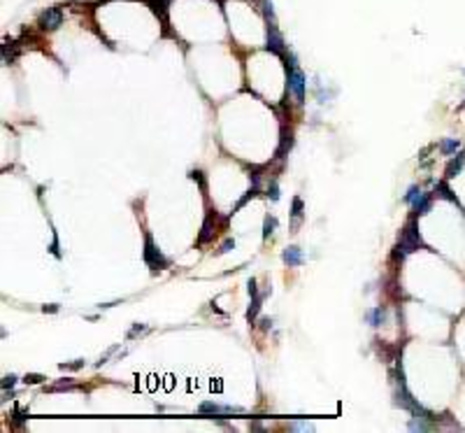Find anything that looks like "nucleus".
Masks as SVG:
<instances>
[{"label": "nucleus", "mask_w": 465, "mask_h": 433, "mask_svg": "<svg viewBox=\"0 0 465 433\" xmlns=\"http://www.w3.org/2000/svg\"><path fill=\"white\" fill-rule=\"evenodd\" d=\"M198 412H202V415H207V412H212V415H230V412H242V407L217 405V403H200Z\"/></svg>", "instance_id": "nucleus-6"}, {"label": "nucleus", "mask_w": 465, "mask_h": 433, "mask_svg": "<svg viewBox=\"0 0 465 433\" xmlns=\"http://www.w3.org/2000/svg\"><path fill=\"white\" fill-rule=\"evenodd\" d=\"M44 312H56V310H58V305H44Z\"/></svg>", "instance_id": "nucleus-23"}, {"label": "nucleus", "mask_w": 465, "mask_h": 433, "mask_svg": "<svg viewBox=\"0 0 465 433\" xmlns=\"http://www.w3.org/2000/svg\"><path fill=\"white\" fill-rule=\"evenodd\" d=\"M428 207H430V201L426 198V196H421V198L414 203V210H416L419 214H426V212H428Z\"/></svg>", "instance_id": "nucleus-12"}, {"label": "nucleus", "mask_w": 465, "mask_h": 433, "mask_svg": "<svg viewBox=\"0 0 465 433\" xmlns=\"http://www.w3.org/2000/svg\"><path fill=\"white\" fill-rule=\"evenodd\" d=\"M14 56H17V49H14V47L9 49V44H5V47H2V61H5V65H9V63L14 61Z\"/></svg>", "instance_id": "nucleus-15"}, {"label": "nucleus", "mask_w": 465, "mask_h": 433, "mask_svg": "<svg viewBox=\"0 0 465 433\" xmlns=\"http://www.w3.org/2000/svg\"><path fill=\"white\" fill-rule=\"evenodd\" d=\"M281 259H284V263L286 265H300L302 263V249L300 247H286L284 249V254H281Z\"/></svg>", "instance_id": "nucleus-7"}, {"label": "nucleus", "mask_w": 465, "mask_h": 433, "mask_svg": "<svg viewBox=\"0 0 465 433\" xmlns=\"http://www.w3.org/2000/svg\"><path fill=\"white\" fill-rule=\"evenodd\" d=\"M82 366H84V361H82V359H79V361H75V363H61L63 371H65V368H68V371H77V368H82Z\"/></svg>", "instance_id": "nucleus-18"}, {"label": "nucleus", "mask_w": 465, "mask_h": 433, "mask_svg": "<svg viewBox=\"0 0 465 433\" xmlns=\"http://www.w3.org/2000/svg\"><path fill=\"white\" fill-rule=\"evenodd\" d=\"M384 317H386V315H384V310H382V308H372V310H368V312H365V321H368V324H372V326H379V324L384 321Z\"/></svg>", "instance_id": "nucleus-8"}, {"label": "nucleus", "mask_w": 465, "mask_h": 433, "mask_svg": "<svg viewBox=\"0 0 465 433\" xmlns=\"http://www.w3.org/2000/svg\"><path fill=\"white\" fill-rule=\"evenodd\" d=\"M17 382V375H7V377H2V389H7V387H12Z\"/></svg>", "instance_id": "nucleus-19"}, {"label": "nucleus", "mask_w": 465, "mask_h": 433, "mask_svg": "<svg viewBox=\"0 0 465 433\" xmlns=\"http://www.w3.org/2000/svg\"><path fill=\"white\" fill-rule=\"evenodd\" d=\"M142 331H147V326H144V324H137V326H133V331H131V333H128V338L137 336V333H142Z\"/></svg>", "instance_id": "nucleus-20"}, {"label": "nucleus", "mask_w": 465, "mask_h": 433, "mask_svg": "<svg viewBox=\"0 0 465 433\" xmlns=\"http://www.w3.org/2000/svg\"><path fill=\"white\" fill-rule=\"evenodd\" d=\"M258 310H261V296L256 293L254 296V303H251V308H249V312H246V319H249V324L256 319V315H258Z\"/></svg>", "instance_id": "nucleus-11"}, {"label": "nucleus", "mask_w": 465, "mask_h": 433, "mask_svg": "<svg viewBox=\"0 0 465 433\" xmlns=\"http://www.w3.org/2000/svg\"><path fill=\"white\" fill-rule=\"evenodd\" d=\"M214 235V217H207L205 219V226H202V233H200V242H207V240Z\"/></svg>", "instance_id": "nucleus-9"}, {"label": "nucleus", "mask_w": 465, "mask_h": 433, "mask_svg": "<svg viewBox=\"0 0 465 433\" xmlns=\"http://www.w3.org/2000/svg\"><path fill=\"white\" fill-rule=\"evenodd\" d=\"M144 261H147V265H149L151 270H158V268H165L167 265V259L154 245V238H151L149 233L144 235Z\"/></svg>", "instance_id": "nucleus-1"}, {"label": "nucleus", "mask_w": 465, "mask_h": 433, "mask_svg": "<svg viewBox=\"0 0 465 433\" xmlns=\"http://www.w3.org/2000/svg\"><path fill=\"white\" fill-rule=\"evenodd\" d=\"M61 24H63V12L58 7H49L40 14V28H44V30H54Z\"/></svg>", "instance_id": "nucleus-4"}, {"label": "nucleus", "mask_w": 465, "mask_h": 433, "mask_svg": "<svg viewBox=\"0 0 465 433\" xmlns=\"http://www.w3.org/2000/svg\"><path fill=\"white\" fill-rule=\"evenodd\" d=\"M26 382L35 384V382H42V375H26Z\"/></svg>", "instance_id": "nucleus-22"}, {"label": "nucleus", "mask_w": 465, "mask_h": 433, "mask_svg": "<svg viewBox=\"0 0 465 433\" xmlns=\"http://www.w3.org/2000/svg\"><path fill=\"white\" fill-rule=\"evenodd\" d=\"M305 72L300 70L296 63H291L289 65V87L291 91L296 93V98H298V103H302L305 100Z\"/></svg>", "instance_id": "nucleus-2"}, {"label": "nucleus", "mask_w": 465, "mask_h": 433, "mask_svg": "<svg viewBox=\"0 0 465 433\" xmlns=\"http://www.w3.org/2000/svg\"><path fill=\"white\" fill-rule=\"evenodd\" d=\"M461 166H463V156H458V161H451L447 168V177H456L458 170H461Z\"/></svg>", "instance_id": "nucleus-14"}, {"label": "nucleus", "mask_w": 465, "mask_h": 433, "mask_svg": "<svg viewBox=\"0 0 465 433\" xmlns=\"http://www.w3.org/2000/svg\"><path fill=\"white\" fill-rule=\"evenodd\" d=\"M230 247H235V240H226V242L221 245V249H219V252H228Z\"/></svg>", "instance_id": "nucleus-21"}, {"label": "nucleus", "mask_w": 465, "mask_h": 433, "mask_svg": "<svg viewBox=\"0 0 465 433\" xmlns=\"http://www.w3.org/2000/svg\"><path fill=\"white\" fill-rule=\"evenodd\" d=\"M268 49L277 56H284V37L277 30V24L274 21H268Z\"/></svg>", "instance_id": "nucleus-5"}, {"label": "nucleus", "mask_w": 465, "mask_h": 433, "mask_svg": "<svg viewBox=\"0 0 465 433\" xmlns=\"http://www.w3.org/2000/svg\"><path fill=\"white\" fill-rule=\"evenodd\" d=\"M400 247H403L405 254L416 252V249L421 247V235H419V231L414 229V224H407L403 229V233H400Z\"/></svg>", "instance_id": "nucleus-3"}, {"label": "nucleus", "mask_w": 465, "mask_h": 433, "mask_svg": "<svg viewBox=\"0 0 465 433\" xmlns=\"http://www.w3.org/2000/svg\"><path fill=\"white\" fill-rule=\"evenodd\" d=\"M461 147V142L454 140V138H449V140H444L442 144H439V149H442V154H454V151Z\"/></svg>", "instance_id": "nucleus-10"}, {"label": "nucleus", "mask_w": 465, "mask_h": 433, "mask_svg": "<svg viewBox=\"0 0 465 433\" xmlns=\"http://www.w3.org/2000/svg\"><path fill=\"white\" fill-rule=\"evenodd\" d=\"M274 226H277V219L274 217H265V231H263L265 238H270L272 233H274Z\"/></svg>", "instance_id": "nucleus-16"}, {"label": "nucleus", "mask_w": 465, "mask_h": 433, "mask_svg": "<svg viewBox=\"0 0 465 433\" xmlns=\"http://www.w3.org/2000/svg\"><path fill=\"white\" fill-rule=\"evenodd\" d=\"M421 189H419V186H412V189H410V191H407V194H405V201H407V203H416V201H419V198H421Z\"/></svg>", "instance_id": "nucleus-13"}, {"label": "nucleus", "mask_w": 465, "mask_h": 433, "mask_svg": "<svg viewBox=\"0 0 465 433\" xmlns=\"http://www.w3.org/2000/svg\"><path fill=\"white\" fill-rule=\"evenodd\" d=\"M293 217H296V219L302 217V201H300V198H293Z\"/></svg>", "instance_id": "nucleus-17"}]
</instances>
